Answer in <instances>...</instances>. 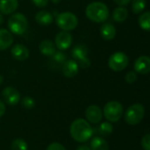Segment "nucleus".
<instances>
[{
	"mask_svg": "<svg viewBox=\"0 0 150 150\" xmlns=\"http://www.w3.org/2000/svg\"><path fill=\"white\" fill-rule=\"evenodd\" d=\"M18 0H0V13L8 15L15 12L18 9Z\"/></svg>",
	"mask_w": 150,
	"mask_h": 150,
	"instance_id": "2eb2a0df",
	"label": "nucleus"
},
{
	"mask_svg": "<svg viewBox=\"0 0 150 150\" xmlns=\"http://www.w3.org/2000/svg\"><path fill=\"white\" fill-rule=\"evenodd\" d=\"M86 17L92 22L102 23L109 17V10L105 4L102 2H92L85 9Z\"/></svg>",
	"mask_w": 150,
	"mask_h": 150,
	"instance_id": "f03ea898",
	"label": "nucleus"
},
{
	"mask_svg": "<svg viewBox=\"0 0 150 150\" xmlns=\"http://www.w3.org/2000/svg\"><path fill=\"white\" fill-rule=\"evenodd\" d=\"M132 1V11L134 14H141L146 8V0H131Z\"/></svg>",
	"mask_w": 150,
	"mask_h": 150,
	"instance_id": "5701e85b",
	"label": "nucleus"
},
{
	"mask_svg": "<svg viewBox=\"0 0 150 150\" xmlns=\"http://www.w3.org/2000/svg\"><path fill=\"white\" fill-rule=\"evenodd\" d=\"M98 132L104 137H106V136H109L112 131H113V127L111 123L109 122H103L98 128Z\"/></svg>",
	"mask_w": 150,
	"mask_h": 150,
	"instance_id": "b1692460",
	"label": "nucleus"
},
{
	"mask_svg": "<svg viewBox=\"0 0 150 150\" xmlns=\"http://www.w3.org/2000/svg\"><path fill=\"white\" fill-rule=\"evenodd\" d=\"M116 28L111 23H105L100 28V34L103 39L106 40H112L116 36Z\"/></svg>",
	"mask_w": 150,
	"mask_h": 150,
	"instance_id": "a211bd4d",
	"label": "nucleus"
},
{
	"mask_svg": "<svg viewBox=\"0 0 150 150\" xmlns=\"http://www.w3.org/2000/svg\"><path fill=\"white\" fill-rule=\"evenodd\" d=\"M39 49L42 54L47 56H52L56 52V47L50 40H43L40 41L39 44Z\"/></svg>",
	"mask_w": 150,
	"mask_h": 150,
	"instance_id": "f3484780",
	"label": "nucleus"
},
{
	"mask_svg": "<svg viewBox=\"0 0 150 150\" xmlns=\"http://www.w3.org/2000/svg\"><path fill=\"white\" fill-rule=\"evenodd\" d=\"M103 114L108 121L117 122L122 117L123 105L118 101H110L105 105Z\"/></svg>",
	"mask_w": 150,
	"mask_h": 150,
	"instance_id": "39448f33",
	"label": "nucleus"
},
{
	"mask_svg": "<svg viewBox=\"0 0 150 150\" xmlns=\"http://www.w3.org/2000/svg\"><path fill=\"white\" fill-rule=\"evenodd\" d=\"M21 105L25 109H33L35 106V100L31 97H25L21 100Z\"/></svg>",
	"mask_w": 150,
	"mask_h": 150,
	"instance_id": "bb28decb",
	"label": "nucleus"
},
{
	"mask_svg": "<svg viewBox=\"0 0 150 150\" xmlns=\"http://www.w3.org/2000/svg\"><path fill=\"white\" fill-rule=\"evenodd\" d=\"M127 17H128V11L127 8L123 6L117 7L112 12V18L118 23H122L126 21Z\"/></svg>",
	"mask_w": 150,
	"mask_h": 150,
	"instance_id": "412c9836",
	"label": "nucleus"
},
{
	"mask_svg": "<svg viewBox=\"0 0 150 150\" xmlns=\"http://www.w3.org/2000/svg\"><path fill=\"white\" fill-rule=\"evenodd\" d=\"M145 115V108L142 104L131 105L125 113V120L128 125L135 126L142 122Z\"/></svg>",
	"mask_w": 150,
	"mask_h": 150,
	"instance_id": "20e7f679",
	"label": "nucleus"
},
{
	"mask_svg": "<svg viewBox=\"0 0 150 150\" xmlns=\"http://www.w3.org/2000/svg\"><path fill=\"white\" fill-rule=\"evenodd\" d=\"M138 23L141 26V28L144 31L149 32L150 30V12L145 11L142 12L138 18Z\"/></svg>",
	"mask_w": 150,
	"mask_h": 150,
	"instance_id": "4be33fe9",
	"label": "nucleus"
},
{
	"mask_svg": "<svg viewBox=\"0 0 150 150\" xmlns=\"http://www.w3.org/2000/svg\"><path fill=\"white\" fill-rule=\"evenodd\" d=\"M126 82L127 83H134L136 80H137V74L134 71H129L127 73L126 76H125Z\"/></svg>",
	"mask_w": 150,
	"mask_h": 150,
	"instance_id": "cd10ccee",
	"label": "nucleus"
},
{
	"mask_svg": "<svg viewBox=\"0 0 150 150\" xmlns=\"http://www.w3.org/2000/svg\"><path fill=\"white\" fill-rule=\"evenodd\" d=\"M52 1V3H54V4H59L62 0H51Z\"/></svg>",
	"mask_w": 150,
	"mask_h": 150,
	"instance_id": "c9c22d12",
	"label": "nucleus"
},
{
	"mask_svg": "<svg viewBox=\"0 0 150 150\" xmlns=\"http://www.w3.org/2000/svg\"><path fill=\"white\" fill-rule=\"evenodd\" d=\"M3 81H4V77H3V76H2V75H0V84L3 83Z\"/></svg>",
	"mask_w": 150,
	"mask_h": 150,
	"instance_id": "e433bc0d",
	"label": "nucleus"
},
{
	"mask_svg": "<svg viewBox=\"0 0 150 150\" xmlns=\"http://www.w3.org/2000/svg\"><path fill=\"white\" fill-rule=\"evenodd\" d=\"M85 118L88 122L92 124H98L102 120L103 112L99 106L98 105H90L85 110Z\"/></svg>",
	"mask_w": 150,
	"mask_h": 150,
	"instance_id": "9b49d317",
	"label": "nucleus"
},
{
	"mask_svg": "<svg viewBox=\"0 0 150 150\" xmlns=\"http://www.w3.org/2000/svg\"><path fill=\"white\" fill-rule=\"evenodd\" d=\"M141 144L144 150H150V134H145L142 137Z\"/></svg>",
	"mask_w": 150,
	"mask_h": 150,
	"instance_id": "c85d7f7f",
	"label": "nucleus"
},
{
	"mask_svg": "<svg viewBox=\"0 0 150 150\" xmlns=\"http://www.w3.org/2000/svg\"><path fill=\"white\" fill-rule=\"evenodd\" d=\"M74 60L82 69H87L91 66V60L88 57V47L83 44L76 45L71 52Z\"/></svg>",
	"mask_w": 150,
	"mask_h": 150,
	"instance_id": "0eeeda50",
	"label": "nucleus"
},
{
	"mask_svg": "<svg viewBox=\"0 0 150 150\" xmlns=\"http://www.w3.org/2000/svg\"><path fill=\"white\" fill-rule=\"evenodd\" d=\"M91 150H109L108 142L102 137H95L91 142Z\"/></svg>",
	"mask_w": 150,
	"mask_h": 150,
	"instance_id": "aec40b11",
	"label": "nucleus"
},
{
	"mask_svg": "<svg viewBox=\"0 0 150 150\" xmlns=\"http://www.w3.org/2000/svg\"><path fill=\"white\" fill-rule=\"evenodd\" d=\"M62 71L64 76L68 78H72L78 74L79 66L75 60H68L62 66Z\"/></svg>",
	"mask_w": 150,
	"mask_h": 150,
	"instance_id": "f8f14e48",
	"label": "nucleus"
},
{
	"mask_svg": "<svg viewBox=\"0 0 150 150\" xmlns=\"http://www.w3.org/2000/svg\"><path fill=\"white\" fill-rule=\"evenodd\" d=\"M7 25L11 33L16 35H22L28 27V21L24 14L17 12L9 18Z\"/></svg>",
	"mask_w": 150,
	"mask_h": 150,
	"instance_id": "7ed1b4c3",
	"label": "nucleus"
},
{
	"mask_svg": "<svg viewBox=\"0 0 150 150\" xmlns=\"http://www.w3.org/2000/svg\"><path fill=\"white\" fill-rule=\"evenodd\" d=\"M11 54L12 57L17 61H25L29 57V50L28 48L22 44H16L12 47L11 50Z\"/></svg>",
	"mask_w": 150,
	"mask_h": 150,
	"instance_id": "4468645a",
	"label": "nucleus"
},
{
	"mask_svg": "<svg viewBox=\"0 0 150 150\" xmlns=\"http://www.w3.org/2000/svg\"><path fill=\"white\" fill-rule=\"evenodd\" d=\"M55 22L59 28H61L62 31L69 32L74 30L77 26L78 18L74 13L70 11H64L57 16Z\"/></svg>",
	"mask_w": 150,
	"mask_h": 150,
	"instance_id": "423d86ee",
	"label": "nucleus"
},
{
	"mask_svg": "<svg viewBox=\"0 0 150 150\" xmlns=\"http://www.w3.org/2000/svg\"><path fill=\"white\" fill-rule=\"evenodd\" d=\"M13 42V37L10 31L6 29H0V51L9 48Z\"/></svg>",
	"mask_w": 150,
	"mask_h": 150,
	"instance_id": "dca6fc26",
	"label": "nucleus"
},
{
	"mask_svg": "<svg viewBox=\"0 0 150 150\" xmlns=\"http://www.w3.org/2000/svg\"><path fill=\"white\" fill-rule=\"evenodd\" d=\"M134 70L142 75H146L150 71V58L147 55L140 56L136 59L134 65Z\"/></svg>",
	"mask_w": 150,
	"mask_h": 150,
	"instance_id": "ddd939ff",
	"label": "nucleus"
},
{
	"mask_svg": "<svg viewBox=\"0 0 150 150\" xmlns=\"http://www.w3.org/2000/svg\"><path fill=\"white\" fill-rule=\"evenodd\" d=\"M4 23V18H3V15L2 13H0V25Z\"/></svg>",
	"mask_w": 150,
	"mask_h": 150,
	"instance_id": "f704fd0d",
	"label": "nucleus"
},
{
	"mask_svg": "<svg viewBox=\"0 0 150 150\" xmlns=\"http://www.w3.org/2000/svg\"><path fill=\"white\" fill-rule=\"evenodd\" d=\"M47 150H66V149L59 142H53L47 147Z\"/></svg>",
	"mask_w": 150,
	"mask_h": 150,
	"instance_id": "c756f323",
	"label": "nucleus"
},
{
	"mask_svg": "<svg viewBox=\"0 0 150 150\" xmlns=\"http://www.w3.org/2000/svg\"><path fill=\"white\" fill-rule=\"evenodd\" d=\"M35 20L38 24L41 25H50L54 18L52 13L47 11H40L35 15Z\"/></svg>",
	"mask_w": 150,
	"mask_h": 150,
	"instance_id": "6ab92c4d",
	"label": "nucleus"
},
{
	"mask_svg": "<svg viewBox=\"0 0 150 150\" xmlns=\"http://www.w3.org/2000/svg\"><path fill=\"white\" fill-rule=\"evenodd\" d=\"M54 45L61 51L69 49L72 45L71 34L68 31H62L58 33L55 36Z\"/></svg>",
	"mask_w": 150,
	"mask_h": 150,
	"instance_id": "1a4fd4ad",
	"label": "nucleus"
},
{
	"mask_svg": "<svg viewBox=\"0 0 150 150\" xmlns=\"http://www.w3.org/2000/svg\"><path fill=\"white\" fill-rule=\"evenodd\" d=\"M113 1L115 4H117L120 6H126L131 2V0H113Z\"/></svg>",
	"mask_w": 150,
	"mask_h": 150,
	"instance_id": "2f4dec72",
	"label": "nucleus"
},
{
	"mask_svg": "<svg viewBox=\"0 0 150 150\" xmlns=\"http://www.w3.org/2000/svg\"><path fill=\"white\" fill-rule=\"evenodd\" d=\"M76 150H91V148L90 147H88V146H86V145H81V146H79Z\"/></svg>",
	"mask_w": 150,
	"mask_h": 150,
	"instance_id": "72a5a7b5",
	"label": "nucleus"
},
{
	"mask_svg": "<svg viewBox=\"0 0 150 150\" xmlns=\"http://www.w3.org/2000/svg\"><path fill=\"white\" fill-rule=\"evenodd\" d=\"M5 105H4V103L2 101V100H0V118L4 114V112H5Z\"/></svg>",
	"mask_w": 150,
	"mask_h": 150,
	"instance_id": "473e14b6",
	"label": "nucleus"
},
{
	"mask_svg": "<svg viewBox=\"0 0 150 150\" xmlns=\"http://www.w3.org/2000/svg\"><path fill=\"white\" fill-rule=\"evenodd\" d=\"M71 137L78 142H86L93 135V128L90 123L83 119L74 120L69 128Z\"/></svg>",
	"mask_w": 150,
	"mask_h": 150,
	"instance_id": "f257e3e1",
	"label": "nucleus"
},
{
	"mask_svg": "<svg viewBox=\"0 0 150 150\" xmlns=\"http://www.w3.org/2000/svg\"><path fill=\"white\" fill-rule=\"evenodd\" d=\"M33 4L40 8L45 7L47 4H48V0H32Z\"/></svg>",
	"mask_w": 150,
	"mask_h": 150,
	"instance_id": "7c9ffc66",
	"label": "nucleus"
},
{
	"mask_svg": "<svg viewBox=\"0 0 150 150\" xmlns=\"http://www.w3.org/2000/svg\"><path fill=\"white\" fill-rule=\"evenodd\" d=\"M52 60L53 62L57 64V65H62L65 61H66V55L62 53V52H55L53 55H52Z\"/></svg>",
	"mask_w": 150,
	"mask_h": 150,
	"instance_id": "a878e982",
	"label": "nucleus"
},
{
	"mask_svg": "<svg viewBox=\"0 0 150 150\" xmlns=\"http://www.w3.org/2000/svg\"><path fill=\"white\" fill-rule=\"evenodd\" d=\"M2 96L4 101L10 105H15L20 100V94L18 91L11 86H8L3 90Z\"/></svg>",
	"mask_w": 150,
	"mask_h": 150,
	"instance_id": "9d476101",
	"label": "nucleus"
},
{
	"mask_svg": "<svg viewBox=\"0 0 150 150\" xmlns=\"http://www.w3.org/2000/svg\"><path fill=\"white\" fill-rule=\"evenodd\" d=\"M129 59L128 56L123 52L113 53L108 59L109 68L115 72H120L124 70L128 66Z\"/></svg>",
	"mask_w": 150,
	"mask_h": 150,
	"instance_id": "6e6552de",
	"label": "nucleus"
},
{
	"mask_svg": "<svg viewBox=\"0 0 150 150\" xmlns=\"http://www.w3.org/2000/svg\"><path fill=\"white\" fill-rule=\"evenodd\" d=\"M11 150H28V146L23 139H16L11 145Z\"/></svg>",
	"mask_w": 150,
	"mask_h": 150,
	"instance_id": "393cba45",
	"label": "nucleus"
}]
</instances>
